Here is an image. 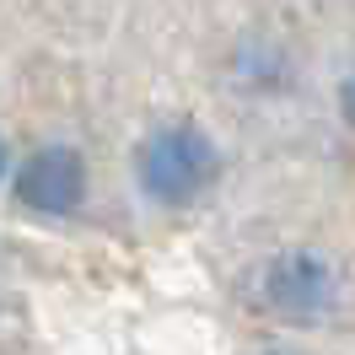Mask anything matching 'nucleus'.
I'll use <instances>...</instances> for the list:
<instances>
[{
  "mask_svg": "<svg viewBox=\"0 0 355 355\" xmlns=\"http://www.w3.org/2000/svg\"><path fill=\"white\" fill-rule=\"evenodd\" d=\"M210 178H216V146H210L194 124L156 130L151 140H146V151H140V183H146V194L162 200V205L194 200Z\"/></svg>",
  "mask_w": 355,
  "mask_h": 355,
  "instance_id": "1",
  "label": "nucleus"
},
{
  "mask_svg": "<svg viewBox=\"0 0 355 355\" xmlns=\"http://www.w3.org/2000/svg\"><path fill=\"white\" fill-rule=\"evenodd\" d=\"M264 296L269 307L291 312V318H318V312L334 307V269L318 253H286V259L269 264Z\"/></svg>",
  "mask_w": 355,
  "mask_h": 355,
  "instance_id": "2",
  "label": "nucleus"
},
{
  "mask_svg": "<svg viewBox=\"0 0 355 355\" xmlns=\"http://www.w3.org/2000/svg\"><path fill=\"white\" fill-rule=\"evenodd\" d=\"M81 189H87V167H81V156L70 151V146H44L22 167V200L33 210L65 216V210H76Z\"/></svg>",
  "mask_w": 355,
  "mask_h": 355,
  "instance_id": "3",
  "label": "nucleus"
},
{
  "mask_svg": "<svg viewBox=\"0 0 355 355\" xmlns=\"http://www.w3.org/2000/svg\"><path fill=\"white\" fill-rule=\"evenodd\" d=\"M339 103H345V113H350V124H355V76L345 81V92H339Z\"/></svg>",
  "mask_w": 355,
  "mask_h": 355,
  "instance_id": "4",
  "label": "nucleus"
},
{
  "mask_svg": "<svg viewBox=\"0 0 355 355\" xmlns=\"http://www.w3.org/2000/svg\"><path fill=\"white\" fill-rule=\"evenodd\" d=\"M0 173H6V140H0Z\"/></svg>",
  "mask_w": 355,
  "mask_h": 355,
  "instance_id": "5",
  "label": "nucleus"
}]
</instances>
